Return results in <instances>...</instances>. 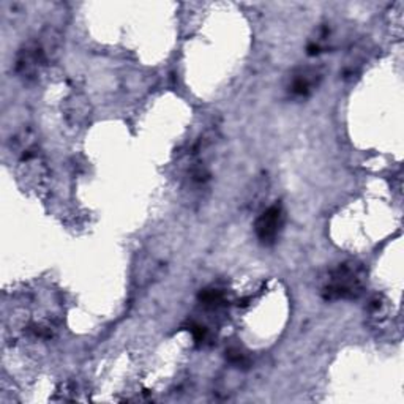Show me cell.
Masks as SVG:
<instances>
[{"label":"cell","mask_w":404,"mask_h":404,"mask_svg":"<svg viewBox=\"0 0 404 404\" xmlns=\"http://www.w3.org/2000/svg\"><path fill=\"white\" fill-rule=\"evenodd\" d=\"M362 292V278L352 265H343L332 276L325 287V299H352Z\"/></svg>","instance_id":"cell-1"},{"label":"cell","mask_w":404,"mask_h":404,"mask_svg":"<svg viewBox=\"0 0 404 404\" xmlns=\"http://www.w3.org/2000/svg\"><path fill=\"white\" fill-rule=\"evenodd\" d=\"M283 218L284 216H283L281 205L275 204L270 208H267L264 213L257 218L254 224V230H256L259 242L264 245H272L283 227Z\"/></svg>","instance_id":"cell-2"},{"label":"cell","mask_w":404,"mask_h":404,"mask_svg":"<svg viewBox=\"0 0 404 404\" xmlns=\"http://www.w3.org/2000/svg\"><path fill=\"white\" fill-rule=\"evenodd\" d=\"M311 85H313V81L308 78V76L300 74V76H297V78L294 79L291 89H292V92L295 95H306L308 92L311 90Z\"/></svg>","instance_id":"cell-3"},{"label":"cell","mask_w":404,"mask_h":404,"mask_svg":"<svg viewBox=\"0 0 404 404\" xmlns=\"http://www.w3.org/2000/svg\"><path fill=\"white\" fill-rule=\"evenodd\" d=\"M199 299L204 305L216 306L223 302V294H221L219 291H204L199 295Z\"/></svg>","instance_id":"cell-4"},{"label":"cell","mask_w":404,"mask_h":404,"mask_svg":"<svg viewBox=\"0 0 404 404\" xmlns=\"http://www.w3.org/2000/svg\"><path fill=\"white\" fill-rule=\"evenodd\" d=\"M227 360H229L230 363L237 365V367H246V365H248L246 355L242 354L240 351H235V349H232V351H229V352H227Z\"/></svg>","instance_id":"cell-5"},{"label":"cell","mask_w":404,"mask_h":404,"mask_svg":"<svg viewBox=\"0 0 404 404\" xmlns=\"http://www.w3.org/2000/svg\"><path fill=\"white\" fill-rule=\"evenodd\" d=\"M191 332H193L196 341H202V340L205 338V329H204V327H201V325H193V327H191Z\"/></svg>","instance_id":"cell-6"}]
</instances>
